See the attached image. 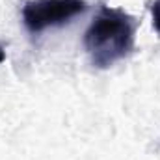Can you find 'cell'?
Listing matches in <instances>:
<instances>
[{
    "label": "cell",
    "instance_id": "cell-1",
    "mask_svg": "<svg viewBox=\"0 0 160 160\" xmlns=\"http://www.w3.org/2000/svg\"><path fill=\"white\" fill-rule=\"evenodd\" d=\"M136 41V19L119 8L101 6L84 34V48L97 69L125 60Z\"/></svg>",
    "mask_w": 160,
    "mask_h": 160
},
{
    "label": "cell",
    "instance_id": "cell-2",
    "mask_svg": "<svg viewBox=\"0 0 160 160\" xmlns=\"http://www.w3.org/2000/svg\"><path fill=\"white\" fill-rule=\"evenodd\" d=\"M86 8V0H28L22 8V22L28 32L41 34L47 28L69 22Z\"/></svg>",
    "mask_w": 160,
    "mask_h": 160
},
{
    "label": "cell",
    "instance_id": "cell-3",
    "mask_svg": "<svg viewBox=\"0 0 160 160\" xmlns=\"http://www.w3.org/2000/svg\"><path fill=\"white\" fill-rule=\"evenodd\" d=\"M151 15H153V26L160 34V0H155L151 4Z\"/></svg>",
    "mask_w": 160,
    "mask_h": 160
},
{
    "label": "cell",
    "instance_id": "cell-4",
    "mask_svg": "<svg viewBox=\"0 0 160 160\" xmlns=\"http://www.w3.org/2000/svg\"><path fill=\"white\" fill-rule=\"evenodd\" d=\"M2 62H6V50H4V47L0 45V63Z\"/></svg>",
    "mask_w": 160,
    "mask_h": 160
}]
</instances>
